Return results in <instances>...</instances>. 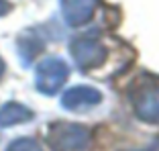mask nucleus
Wrapping results in <instances>:
<instances>
[{
  "label": "nucleus",
  "instance_id": "nucleus-1",
  "mask_svg": "<svg viewBox=\"0 0 159 151\" xmlns=\"http://www.w3.org/2000/svg\"><path fill=\"white\" fill-rule=\"evenodd\" d=\"M135 114L151 125H159V78H141L131 88Z\"/></svg>",
  "mask_w": 159,
  "mask_h": 151
},
{
  "label": "nucleus",
  "instance_id": "nucleus-2",
  "mask_svg": "<svg viewBox=\"0 0 159 151\" xmlns=\"http://www.w3.org/2000/svg\"><path fill=\"white\" fill-rule=\"evenodd\" d=\"M53 151H90V131L82 125L55 123L47 133Z\"/></svg>",
  "mask_w": 159,
  "mask_h": 151
},
{
  "label": "nucleus",
  "instance_id": "nucleus-3",
  "mask_svg": "<svg viewBox=\"0 0 159 151\" xmlns=\"http://www.w3.org/2000/svg\"><path fill=\"white\" fill-rule=\"evenodd\" d=\"M70 53L80 70H90L94 66H100L106 59V47L98 39V31L78 35L70 43Z\"/></svg>",
  "mask_w": 159,
  "mask_h": 151
},
{
  "label": "nucleus",
  "instance_id": "nucleus-4",
  "mask_svg": "<svg viewBox=\"0 0 159 151\" xmlns=\"http://www.w3.org/2000/svg\"><path fill=\"white\" fill-rule=\"evenodd\" d=\"M67 76H70V67L61 57H47L43 62L37 63L35 70V86L41 94L53 96L61 86L66 84Z\"/></svg>",
  "mask_w": 159,
  "mask_h": 151
},
{
  "label": "nucleus",
  "instance_id": "nucleus-5",
  "mask_svg": "<svg viewBox=\"0 0 159 151\" xmlns=\"http://www.w3.org/2000/svg\"><path fill=\"white\" fill-rule=\"evenodd\" d=\"M102 102V94L100 90L90 88V86H75V88H70L66 94L61 96V106L67 110H88L92 106Z\"/></svg>",
  "mask_w": 159,
  "mask_h": 151
},
{
  "label": "nucleus",
  "instance_id": "nucleus-6",
  "mask_svg": "<svg viewBox=\"0 0 159 151\" xmlns=\"http://www.w3.org/2000/svg\"><path fill=\"white\" fill-rule=\"evenodd\" d=\"M96 0H61V14L70 27H82L94 16Z\"/></svg>",
  "mask_w": 159,
  "mask_h": 151
},
{
  "label": "nucleus",
  "instance_id": "nucleus-7",
  "mask_svg": "<svg viewBox=\"0 0 159 151\" xmlns=\"http://www.w3.org/2000/svg\"><path fill=\"white\" fill-rule=\"evenodd\" d=\"M16 45H19V55H20L25 66H29V63L37 57V53L43 51V39L35 29L25 31L19 37V43H16Z\"/></svg>",
  "mask_w": 159,
  "mask_h": 151
},
{
  "label": "nucleus",
  "instance_id": "nucleus-8",
  "mask_svg": "<svg viewBox=\"0 0 159 151\" xmlns=\"http://www.w3.org/2000/svg\"><path fill=\"white\" fill-rule=\"evenodd\" d=\"M33 118V112L23 106L19 102H6L0 108V127H12V125H20L27 123Z\"/></svg>",
  "mask_w": 159,
  "mask_h": 151
},
{
  "label": "nucleus",
  "instance_id": "nucleus-9",
  "mask_svg": "<svg viewBox=\"0 0 159 151\" xmlns=\"http://www.w3.org/2000/svg\"><path fill=\"white\" fill-rule=\"evenodd\" d=\"M6 151H43V147L31 137H20V139H14Z\"/></svg>",
  "mask_w": 159,
  "mask_h": 151
},
{
  "label": "nucleus",
  "instance_id": "nucleus-10",
  "mask_svg": "<svg viewBox=\"0 0 159 151\" xmlns=\"http://www.w3.org/2000/svg\"><path fill=\"white\" fill-rule=\"evenodd\" d=\"M126 151H159V137H157V139H153L149 145L141 147V149H126Z\"/></svg>",
  "mask_w": 159,
  "mask_h": 151
},
{
  "label": "nucleus",
  "instance_id": "nucleus-11",
  "mask_svg": "<svg viewBox=\"0 0 159 151\" xmlns=\"http://www.w3.org/2000/svg\"><path fill=\"white\" fill-rule=\"evenodd\" d=\"M10 8H12V4H10L8 0H0V16L8 14V12H10Z\"/></svg>",
  "mask_w": 159,
  "mask_h": 151
},
{
  "label": "nucleus",
  "instance_id": "nucleus-12",
  "mask_svg": "<svg viewBox=\"0 0 159 151\" xmlns=\"http://www.w3.org/2000/svg\"><path fill=\"white\" fill-rule=\"evenodd\" d=\"M2 76H4V59L0 57V78H2Z\"/></svg>",
  "mask_w": 159,
  "mask_h": 151
}]
</instances>
